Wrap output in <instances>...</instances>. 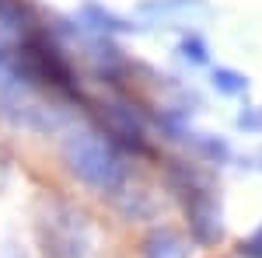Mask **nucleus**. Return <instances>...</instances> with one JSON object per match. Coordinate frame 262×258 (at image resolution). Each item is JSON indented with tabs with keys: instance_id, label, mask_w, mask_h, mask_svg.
<instances>
[{
	"instance_id": "1",
	"label": "nucleus",
	"mask_w": 262,
	"mask_h": 258,
	"mask_svg": "<svg viewBox=\"0 0 262 258\" xmlns=\"http://www.w3.org/2000/svg\"><path fill=\"white\" fill-rule=\"evenodd\" d=\"M67 160H70V168H74V175H81L84 181H91V185H116L119 181V160L116 154L95 136H77L67 143Z\"/></svg>"
},
{
	"instance_id": "2",
	"label": "nucleus",
	"mask_w": 262,
	"mask_h": 258,
	"mask_svg": "<svg viewBox=\"0 0 262 258\" xmlns=\"http://www.w3.org/2000/svg\"><path fill=\"white\" fill-rule=\"evenodd\" d=\"M0 18H7V7H4V4H0Z\"/></svg>"
}]
</instances>
